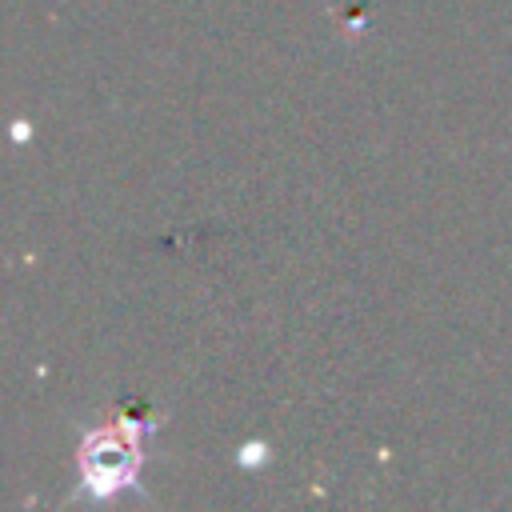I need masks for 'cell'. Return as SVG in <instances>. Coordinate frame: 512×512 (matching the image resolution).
Listing matches in <instances>:
<instances>
[{
  "mask_svg": "<svg viewBox=\"0 0 512 512\" xmlns=\"http://www.w3.org/2000/svg\"><path fill=\"white\" fill-rule=\"evenodd\" d=\"M156 432V420H136V416H120L96 432L84 436L80 444V484L84 496L92 500H108L112 492L128 488L140 472L144 460V440Z\"/></svg>",
  "mask_w": 512,
  "mask_h": 512,
  "instance_id": "cell-1",
  "label": "cell"
}]
</instances>
